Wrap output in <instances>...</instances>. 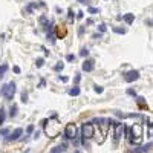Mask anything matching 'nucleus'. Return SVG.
I'll list each match as a JSON object with an SVG mask.
<instances>
[{"mask_svg":"<svg viewBox=\"0 0 153 153\" xmlns=\"http://www.w3.org/2000/svg\"><path fill=\"white\" fill-rule=\"evenodd\" d=\"M130 144H139L143 141V126L141 124H133L130 127V136L127 138Z\"/></svg>","mask_w":153,"mask_h":153,"instance_id":"obj_1","label":"nucleus"},{"mask_svg":"<svg viewBox=\"0 0 153 153\" xmlns=\"http://www.w3.org/2000/svg\"><path fill=\"white\" fill-rule=\"evenodd\" d=\"M44 126V132H46V135L49 138H55V136H58V133L61 132V126L58 122H55V121H46L43 124Z\"/></svg>","mask_w":153,"mask_h":153,"instance_id":"obj_2","label":"nucleus"},{"mask_svg":"<svg viewBox=\"0 0 153 153\" xmlns=\"http://www.w3.org/2000/svg\"><path fill=\"white\" fill-rule=\"evenodd\" d=\"M93 136H95V127H93V124L92 122L83 124V126H81V143L84 145H87L86 139H92Z\"/></svg>","mask_w":153,"mask_h":153,"instance_id":"obj_3","label":"nucleus"},{"mask_svg":"<svg viewBox=\"0 0 153 153\" xmlns=\"http://www.w3.org/2000/svg\"><path fill=\"white\" fill-rule=\"evenodd\" d=\"M14 93H15V83L11 81L8 84H3L2 89H0V95H2L3 98H6L8 101H11L14 98Z\"/></svg>","mask_w":153,"mask_h":153,"instance_id":"obj_4","label":"nucleus"},{"mask_svg":"<svg viewBox=\"0 0 153 153\" xmlns=\"http://www.w3.org/2000/svg\"><path fill=\"white\" fill-rule=\"evenodd\" d=\"M77 136V126L73 122H69L64 129V138L66 139H73Z\"/></svg>","mask_w":153,"mask_h":153,"instance_id":"obj_5","label":"nucleus"},{"mask_svg":"<svg viewBox=\"0 0 153 153\" xmlns=\"http://www.w3.org/2000/svg\"><path fill=\"white\" fill-rule=\"evenodd\" d=\"M93 122H97L98 124V127L101 129V135H104L107 133V129H109V126H110V120H106V118H97Z\"/></svg>","mask_w":153,"mask_h":153,"instance_id":"obj_6","label":"nucleus"},{"mask_svg":"<svg viewBox=\"0 0 153 153\" xmlns=\"http://www.w3.org/2000/svg\"><path fill=\"white\" fill-rule=\"evenodd\" d=\"M122 133H124V124L122 122H115V132H113L115 143H118V141L122 138Z\"/></svg>","mask_w":153,"mask_h":153,"instance_id":"obj_7","label":"nucleus"},{"mask_svg":"<svg viewBox=\"0 0 153 153\" xmlns=\"http://www.w3.org/2000/svg\"><path fill=\"white\" fill-rule=\"evenodd\" d=\"M55 35H57V38H60V40L66 38V35H67V28H66L64 25L55 26Z\"/></svg>","mask_w":153,"mask_h":153,"instance_id":"obj_8","label":"nucleus"},{"mask_svg":"<svg viewBox=\"0 0 153 153\" xmlns=\"http://www.w3.org/2000/svg\"><path fill=\"white\" fill-rule=\"evenodd\" d=\"M139 78V72L138 71H129L126 75H124V80H126L127 83H133V81H136Z\"/></svg>","mask_w":153,"mask_h":153,"instance_id":"obj_9","label":"nucleus"},{"mask_svg":"<svg viewBox=\"0 0 153 153\" xmlns=\"http://www.w3.org/2000/svg\"><path fill=\"white\" fill-rule=\"evenodd\" d=\"M81 67H83L84 72H92L93 67H95V61L93 60H84V63H83Z\"/></svg>","mask_w":153,"mask_h":153,"instance_id":"obj_10","label":"nucleus"},{"mask_svg":"<svg viewBox=\"0 0 153 153\" xmlns=\"http://www.w3.org/2000/svg\"><path fill=\"white\" fill-rule=\"evenodd\" d=\"M21 133H23V129H21V127H19V129H15L14 130V132L12 133H11L9 135V136L6 138V141H17V139H19V136H20V135Z\"/></svg>","mask_w":153,"mask_h":153,"instance_id":"obj_11","label":"nucleus"},{"mask_svg":"<svg viewBox=\"0 0 153 153\" xmlns=\"http://www.w3.org/2000/svg\"><path fill=\"white\" fill-rule=\"evenodd\" d=\"M150 147H152V144H147V145H139V147H135V149H132L130 152H136V153H145V152H149V150H150Z\"/></svg>","mask_w":153,"mask_h":153,"instance_id":"obj_12","label":"nucleus"},{"mask_svg":"<svg viewBox=\"0 0 153 153\" xmlns=\"http://www.w3.org/2000/svg\"><path fill=\"white\" fill-rule=\"evenodd\" d=\"M136 103H138V107H139V109H143V110H147V109H149V107H147V103H145V98L136 97Z\"/></svg>","mask_w":153,"mask_h":153,"instance_id":"obj_13","label":"nucleus"},{"mask_svg":"<svg viewBox=\"0 0 153 153\" xmlns=\"http://www.w3.org/2000/svg\"><path fill=\"white\" fill-rule=\"evenodd\" d=\"M122 19H124V21H126L127 25H132V23H133V20H135V14H130V12H129V14L124 15Z\"/></svg>","mask_w":153,"mask_h":153,"instance_id":"obj_14","label":"nucleus"},{"mask_svg":"<svg viewBox=\"0 0 153 153\" xmlns=\"http://www.w3.org/2000/svg\"><path fill=\"white\" fill-rule=\"evenodd\" d=\"M80 87H73V89H71L69 90V95H72V97H78V95H80Z\"/></svg>","mask_w":153,"mask_h":153,"instance_id":"obj_15","label":"nucleus"},{"mask_svg":"<svg viewBox=\"0 0 153 153\" xmlns=\"http://www.w3.org/2000/svg\"><path fill=\"white\" fill-rule=\"evenodd\" d=\"M52 153H57V152H66V144H63V145H58V147H54L52 150H51Z\"/></svg>","mask_w":153,"mask_h":153,"instance_id":"obj_16","label":"nucleus"},{"mask_svg":"<svg viewBox=\"0 0 153 153\" xmlns=\"http://www.w3.org/2000/svg\"><path fill=\"white\" fill-rule=\"evenodd\" d=\"M8 71V64H2L0 66V78L2 77H5V72Z\"/></svg>","mask_w":153,"mask_h":153,"instance_id":"obj_17","label":"nucleus"},{"mask_svg":"<svg viewBox=\"0 0 153 153\" xmlns=\"http://www.w3.org/2000/svg\"><path fill=\"white\" fill-rule=\"evenodd\" d=\"M147 132H149V136H150V138H153V122L147 124Z\"/></svg>","mask_w":153,"mask_h":153,"instance_id":"obj_18","label":"nucleus"},{"mask_svg":"<svg viewBox=\"0 0 153 153\" xmlns=\"http://www.w3.org/2000/svg\"><path fill=\"white\" fill-rule=\"evenodd\" d=\"M5 122V109L3 107H0V126Z\"/></svg>","mask_w":153,"mask_h":153,"instance_id":"obj_19","label":"nucleus"},{"mask_svg":"<svg viewBox=\"0 0 153 153\" xmlns=\"http://www.w3.org/2000/svg\"><path fill=\"white\" fill-rule=\"evenodd\" d=\"M112 29L115 31L116 34H126V29H124V28H116V26H113Z\"/></svg>","mask_w":153,"mask_h":153,"instance_id":"obj_20","label":"nucleus"},{"mask_svg":"<svg viewBox=\"0 0 153 153\" xmlns=\"http://www.w3.org/2000/svg\"><path fill=\"white\" fill-rule=\"evenodd\" d=\"M15 115H17V106L14 104L12 107H11V112H9V116H11V118H12V116H15Z\"/></svg>","mask_w":153,"mask_h":153,"instance_id":"obj_21","label":"nucleus"},{"mask_svg":"<svg viewBox=\"0 0 153 153\" xmlns=\"http://www.w3.org/2000/svg\"><path fill=\"white\" fill-rule=\"evenodd\" d=\"M35 6H37V3H31V5H29V6H28V8H26V12H32V9H34V8H35Z\"/></svg>","mask_w":153,"mask_h":153,"instance_id":"obj_22","label":"nucleus"},{"mask_svg":"<svg viewBox=\"0 0 153 153\" xmlns=\"http://www.w3.org/2000/svg\"><path fill=\"white\" fill-rule=\"evenodd\" d=\"M89 12H90V14H100V9H98V8H92V6H90V8H89Z\"/></svg>","mask_w":153,"mask_h":153,"instance_id":"obj_23","label":"nucleus"},{"mask_svg":"<svg viewBox=\"0 0 153 153\" xmlns=\"http://www.w3.org/2000/svg\"><path fill=\"white\" fill-rule=\"evenodd\" d=\"M80 55H81V57H87V55H89V51H87L86 48H83L81 52H80Z\"/></svg>","mask_w":153,"mask_h":153,"instance_id":"obj_24","label":"nucleus"},{"mask_svg":"<svg viewBox=\"0 0 153 153\" xmlns=\"http://www.w3.org/2000/svg\"><path fill=\"white\" fill-rule=\"evenodd\" d=\"M93 90H95L97 93H103V90H104V89L101 87V86H95V87H93Z\"/></svg>","mask_w":153,"mask_h":153,"instance_id":"obj_25","label":"nucleus"},{"mask_svg":"<svg viewBox=\"0 0 153 153\" xmlns=\"http://www.w3.org/2000/svg\"><path fill=\"white\" fill-rule=\"evenodd\" d=\"M98 29H100V32H106L107 28H106V25H104V23H101V25L98 26Z\"/></svg>","mask_w":153,"mask_h":153,"instance_id":"obj_26","label":"nucleus"},{"mask_svg":"<svg viewBox=\"0 0 153 153\" xmlns=\"http://www.w3.org/2000/svg\"><path fill=\"white\" fill-rule=\"evenodd\" d=\"M63 66H64V64H63V63H58V64H57V66H55V67H54V69H55V71H57V72H58V71H61V69H63Z\"/></svg>","mask_w":153,"mask_h":153,"instance_id":"obj_27","label":"nucleus"},{"mask_svg":"<svg viewBox=\"0 0 153 153\" xmlns=\"http://www.w3.org/2000/svg\"><path fill=\"white\" fill-rule=\"evenodd\" d=\"M66 60H67V61H73V60H75V55H73V54H69V55L66 57Z\"/></svg>","mask_w":153,"mask_h":153,"instance_id":"obj_28","label":"nucleus"},{"mask_svg":"<svg viewBox=\"0 0 153 153\" xmlns=\"http://www.w3.org/2000/svg\"><path fill=\"white\" fill-rule=\"evenodd\" d=\"M127 93H129V95H132V97H136V92H135L133 89H127Z\"/></svg>","mask_w":153,"mask_h":153,"instance_id":"obj_29","label":"nucleus"},{"mask_svg":"<svg viewBox=\"0 0 153 153\" xmlns=\"http://www.w3.org/2000/svg\"><path fill=\"white\" fill-rule=\"evenodd\" d=\"M43 63H44V60H43V58L37 60V67H41V66H43Z\"/></svg>","mask_w":153,"mask_h":153,"instance_id":"obj_30","label":"nucleus"},{"mask_svg":"<svg viewBox=\"0 0 153 153\" xmlns=\"http://www.w3.org/2000/svg\"><path fill=\"white\" fill-rule=\"evenodd\" d=\"M26 98H28V95H26V93L23 92V93H21V103H26V101H28Z\"/></svg>","mask_w":153,"mask_h":153,"instance_id":"obj_31","label":"nucleus"},{"mask_svg":"<svg viewBox=\"0 0 153 153\" xmlns=\"http://www.w3.org/2000/svg\"><path fill=\"white\" fill-rule=\"evenodd\" d=\"M67 14H69V20H71V21H72L73 19H75V15H73V12H72L71 9H69V12H67Z\"/></svg>","mask_w":153,"mask_h":153,"instance_id":"obj_32","label":"nucleus"},{"mask_svg":"<svg viewBox=\"0 0 153 153\" xmlns=\"http://www.w3.org/2000/svg\"><path fill=\"white\" fill-rule=\"evenodd\" d=\"M26 132H28V133H32V132H34V126H32V124H31L29 127H28V130H26Z\"/></svg>","mask_w":153,"mask_h":153,"instance_id":"obj_33","label":"nucleus"},{"mask_svg":"<svg viewBox=\"0 0 153 153\" xmlns=\"http://www.w3.org/2000/svg\"><path fill=\"white\" fill-rule=\"evenodd\" d=\"M8 132H9V130H8V129H3V130H2V132H0V133H2V135H3V136H6V135H8Z\"/></svg>","mask_w":153,"mask_h":153,"instance_id":"obj_34","label":"nucleus"},{"mask_svg":"<svg viewBox=\"0 0 153 153\" xmlns=\"http://www.w3.org/2000/svg\"><path fill=\"white\" fill-rule=\"evenodd\" d=\"M14 72L15 73H20V67L19 66H14Z\"/></svg>","mask_w":153,"mask_h":153,"instance_id":"obj_35","label":"nucleus"},{"mask_svg":"<svg viewBox=\"0 0 153 153\" xmlns=\"http://www.w3.org/2000/svg\"><path fill=\"white\" fill-rule=\"evenodd\" d=\"M77 19H83V11H78V15H77Z\"/></svg>","mask_w":153,"mask_h":153,"instance_id":"obj_36","label":"nucleus"},{"mask_svg":"<svg viewBox=\"0 0 153 153\" xmlns=\"http://www.w3.org/2000/svg\"><path fill=\"white\" fill-rule=\"evenodd\" d=\"M80 80H81V77L77 75V77H75V83H80Z\"/></svg>","mask_w":153,"mask_h":153,"instance_id":"obj_37","label":"nucleus"},{"mask_svg":"<svg viewBox=\"0 0 153 153\" xmlns=\"http://www.w3.org/2000/svg\"><path fill=\"white\" fill-rule=\"evenodd\" d=\"M60 80H61V81H67L69 78H67V77H60Z\"/></svg>","mask_w":153,"mask_h":153,"instance_id":"obj_38","label":"nucleus"},{"mask_svg":"<svg viewBox=\"0 0 153 153\" xmlns=\"http://www.w3.org/2000/svg\"><path fill=\"white\" fill-rule=\"evenodd\" d=\"M78 32H80V35H83V32H84V28L81 26V28H80V31H78Z\"/></svg>","mask_w":153,"mask_h":153,"instance_id":"obj_39","label":"nucleus"},{"mask_svg":"<svg viewBox=\"0 0 153 153\" xmlns=\"http://www.w3.org/2000/svg\"><path fill=\"white\" fill-rule=\"evenodd\" d=\"M78 2H81V3H86V2H84V0H78Z\"/></svg>","mask_w":153,"mask_h":153,"instance_id":"obj_40","label":"nucleus"},{"mask_svg":"<svg viewBox=\"0 0 153 153\" xmlns=\"http://www.w3.org/2000/svg\"><path fill=\"white\" fill-rule=\"evenodd\" d=\"M152 147H153V143H152Z\"/></svg>","mask_w":153,"mask_h":153,"instance_id":"obj_41","label":"nucleus"}]
</instances>
